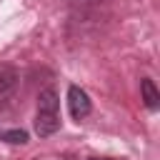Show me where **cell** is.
Returning <instances> with one entry per match:
<instances>
[{
    "instance_id": "obj_1",
    "label": "cell",
    "mask_w": 160,
    "mask_h": 160,
    "mask_svg": "<svg viewBox=\"0 0 160 160\" xmlns=\"http://www.w3.org/2000/svg\"><path fill=\"white\" fill-rule=\"evenodd\" d=\"M60 130V98L55 88H45L38 95V112H35V132L40 138H50Z\"/></svg>"
},
{
    "instance_id": "obj_2",
    "label": "cell",
    "mask_w": 160,
    "mask_h": 160,
    "mask_svg": "<svg viewBox=\"0 0 160 160\" xmlns=\"http://www.w3.org/2000/svg\"><path fill=\"white\" fill-rule=\"evenodd\" d=\"M68 108H70V115H72V120H85L90 112H92V102H90V98H88V92L82 90V88H78V85H70L68 88Z\"/></svg>"
},
{
    "instance_id": "obj_3",
    "label": "cell",
    "mask_w": 160,
    "mask_h": 160,
    "mask_svg": "<svg viewBox=\"0 0 160 160\" xmlns=\"http://www.w3.org/2000/svg\"><path fill=\"white\" fill-rule=\"evenodd\" d=\"M18 70L12 65H0V100H8L12 98V92L18 90Z\"/></svg>"
},
{
    "instance_id": "obj_4",
    "label": "cell",
    "mask_w": 160,
    "mask_h": 160,
    "mask_svg": "<svg viewBox=\"0 0 160 160\" xmlns=\"http://www.w3.org/2000/svg\"><path fill=\"white\" fill-rule=\"evenodd\" d=\"M140 95H142V102L148 110H158L160 108V92L152 82V78H142L140 80Z\"/></svg>"
},
{
    "instance_id": "obj_5",
    "label": "cell",
    "mask_w": 160,
    "mask_h": 160,
    "mask_svg": "<svg viewBox=\"0 0 160 160\" xmlns=\"http://www.w3.org/2000/svg\"><path fill=\"white\" fill-rule=\"evenodd\" d=\"M0 140L10 142V145H25L28 142V132L22 128H12V130H0Z\"/></svg>"
},
{
    "instance_id": "obj_6",
    "label": "cell",
    "mask_w": 160,
    "mask_h": 160,
    "mask_svg": "<svg viewBox=\"0 0 160 160\" xmlns=\"http://www.w3.org/2000/svg\"><path fill=\"white\" fill-rule=\"evenodd\" d=\"M70 2H78V5H100L105 0H70Z\"/></svg>"
},
{
    "instance_id": "obj_7",
    "label": "cell",
    "mask_w": 160,
    "mask_h": 160,
    "mask_svg": "<svg viewBox=\"0 0 160 160\" xmlns=\"http://www.w3.org/2000/svg\"><path fill=\"white\" fill-rule=\"evenodd\" d=\"M88 160H110V158H88Z\"/></svg>"
}]
</instances>
